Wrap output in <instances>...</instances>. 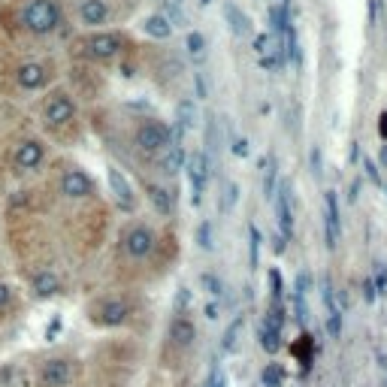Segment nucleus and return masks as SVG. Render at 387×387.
<instances>
[{
    "mask_svg": "<svg viewBox=\"0 0 387 387\" xmlns=\"http://www.w3.org/2000/svg\"><path fill=\"white\" fill-rule=\"evenodd\" d=\"M18 18H21V25H25V30L37 33V37H49V33L58 30L61 21H64L55 0H28V4L21 6Z\"/></svg>",
    "mask_w": 387,
    "mask_h": 387,
    "instance_id": "obj_1",
    "label": "nucleus"
},
{
    "mask_svg": "<svg viewBox=\"0 0 387 387\" xmlns=\"http://www.w3.org/2000/svg\"><path fill=\"white\" fill-rule=\"evenodd\" d=\"M76 375H79V366L73 357H45L40 360L37 366V384L40 387H73L76 384Z\"/></svg>",
    "mask_w": 387,
    "mask_h": 387,
    "instance_id": "obj_2",
    "label": "nucleus"
},
{
    "mask_svg": "<svg viewBox=\"0 0 387 387\" xmlns=\"http://www.w3.org/2000/svg\"><path fill=\"white\" fill-rule=\"evenodd\" d=\"M88 315H91V324H97V327H121L130 321L133 305L121 297H100L91 303Z\"/></svg>",
    "mask_w": 387,
    "mask_h": 387,
    "instance_id": "obj_3",
    "label": "nucleus"
},
{
    "mask_svg": "<svg viewBox=\"0 0 387 387\" xmlns=\"http://www.w3.org/2000/svg\"><path fill=\"white\" fill-rule=\"evenodd\" d=\"M121 248H124V254L133 260L149 257L155 252V233L145 224H130L128 230L121 233Z\"/></svg>",
    "mask_w": 387,
    "mask_h": 387,
    "instance_id": "obj_4",
    "label": "nucleus"
},
{
    "mask_svg": "<svg viewBox=\"0 0 387 387\" xmlns=\"http://www.w3.org/2000/svg\"><path fill=\"white\" fill-rule=\"evenodd\" d=\"M136 145H140L142 152H149V155H155V152H164L169 142H173V133H169V128L164 121H142L140 128H136Z\"/></svg>",
    "mask_w": 387,
    "mask_h": 387,
    "instance_id": "obj_5",
    "label": "nucleus"
},
{
    "mask_svg": "<svg viewBox=\"0 0 387 387\" xmlns=\"http://www.w3.org/2000/svg\"><path fill=\"white\" fill-rule=\"evenodd\" d=\"M73 116H76V103L67 91H55L43 106V118L49 128H64V124L73 121Z\"/></svg>",
    "mask_w": 387,
    "mask_h": 387,
    "instance_id": "obj_6",
    "label": "nucleus"
},
{
    "mask_svg": "<svg viewBox=\"0 0 387 387\" xmlns=\"http://www.w3.org/2000/svg\"><path fill=\"white\" fill-rule=\"evenodd\" d=\"M58 188H61V194L67 200H88L91 194H94V179H91L85 169H79V167H67L61 173Z\"/></svg>",
    "mask_w": 387,
    "mask_h": 387,
    "instance_id": "obj_7",
    "label": "nucleus"
},
{
    "mask_svg": "<svg viewBox=\"0 0 387 387\" xmlns=\"http://www.w3.org/2000/svg\"><path fill=\"white\" fill-rule=\"evenodd\" d=\"M118 52H121V37H118V33L100 30V33H91V37L85 40V55H88V58H94V61H112Z\"/></svg>",
    "mask_w": 387,
    "mask_h": 387,
    "instance_id": "obj_8",
    "label": "nucleus"
},
{
    "mask_svg": "<svg viewBox=\"0 0 387 387\" xmlns=\"http://www.w3.org/2000/svg\"><path fill=\"white\" fill-rule=\"evenodd\" d=\"M45 161V145L40 140H25L16 145L13 152V164L16 169H21V173H33V169H40Z\"/></svg>",
    "mask_w": 387,
    "mask_h": 387,
    "instance_id": "obj_9",
    "label": "nucleus"
},
{
    "mask_svg": "<svg viewBox=\"0 0 387 387\" xmlns=\"http://www.w3.org/2000/svg\"><path fill=\"white\" fill-rule=\"evenodd\" d=\"M45 82H49V70H45V64H40V61H25L16 70V85L21 91H43Z\"/></svg>",
    "mask_w": 387,
    "mask_h": 387,
    "instance_id": "obj_10",
    "label": "nucleus"
},
{
    "mask_svg": "<svg viewBox=\"0 0 387 387\" xmlns=\"http://www.w3.org/2000/svg\"><path fill=\"white\" fill-rule=\"evenodd\" d=\"M106 181H109V191H112V197H116V203L124 209V212H133L136 206V197H133V188H130V181L124 179V173L118 167H109L106 169Z\"/></svg>",
    "mask_w": 387,
    "mask_h": 387,
    "instance_id": "obj_11",
    "label": "nucleus"
},
{
    "mask_svg": "<svg viewBox=\"0 0 387 387\" xmlns=\"http://www.w3.org/2000/svg\"><path fill=\"white\" fill-rule=\"evenodd\" d=\"M212 173V164L206 152H194L188 157V179H191V188H194V203H200V194L206 188V179Z\"/></svg>",
    "mask_w": 387,
    "mask_h": 387,
    "instance_id": "obj_12",
    "label": "nucleus"
},
{
    "mask_svg": "<svg viewBox=\"0 0 387 387\" xmlns=\"http://www.w3.org/2000/svg\"><path fill=\"white\" fill-rule=\"evenodd\" d=\"M61 293V279L52 269H37L30 276V297L33 300H52Z\"/></svg>",
    "mask_w": 387,
    "mask_h": 387,
    "instance_id": "obj_13",
    "label": "nucleus"
},
{
    "mask_svg": "<svg viewBox=\"0 0 387 387\" xmlns=\"http://www.w3.org/2000/svg\"><path fill=\"white\" fill-rule=\"evenodd\" d=\"M79 21H82L85 28H100L109 21V6L106 0H82L79 4Z\"/></svg>",
    "mask_w": 387,
    "mask_h": 387,
    "instance_id": "obj_14",
    "label": "nucleus"
},
{
    "mask_svg": "<svg viewBox=\"0 0 387 387\" xmlns=\"http://www.w3.org/2000/svg\"><path fill=\"white\" fill-rule=\"evenodd\" d=\"M194 333H197V330H194V324L188 321V318H176L173 324H169V333H167V339H169V345H173L176 351H188L191 345H194Z\"/></svg>",
    "mask_w": 387,
    "mask_h": 387,
    "instance_id": "obj_15",
    "label": "nucleus"
},
{
    "mask_svg": "<svg viewBox=\"0 0 387 387\" xmlns=\"http://www.w3.org/2000/svg\"><path fill=\"white\" fill-rule=\"evenodd\" d=\"M142 33L152 40H169L173 37V25L167 21L164 13H152V16L142 18Z\"/></svg>",
    "mask_w": 387,
    "mask_h": 387,
    "instance_id": "obj_16",
    "label": "nucleus"
},
{
    "mask_svg": "<svg viewBox=\"0 0 387 387\" xmlns=\"http://www.w3.org/2000/svg\"><path fill=\"white\" fill-rule=\"evenodd\" d=\"M185 52H188V58H191L194 64H203V61H206V55H209L206 37H203L200 30H191L188 37H185Z\"/></svg>",
    "mask_w": 387,
    "mask_h": 387,
    "instance_id": "obj_17",
    "label": "nucleus"
},
{
    "mask_svg": "<svg viewBox=\"0 0 387 387\" xmlns=\"http://www.w3.org/2000/svg\"><path fill=\"white\" fill-rule=\"evenodd\" d=\"M224 18L230 21V30L236 33V37H245V33L252 30V21H248V16L236 4H224Z\"/></svg>",
    "mask_w": 387,
    "mask_h": 387,
    "instance_id": "obj_18",
    "label": "nucleus"
},
{
    "mask_svg": "<svg viewBox=\"0 0 387 387\" xmlns=\"http://www.w3.org/2000/svg\"><path fill=\"white\" fill-rule=\"evenodd\" d=\"M145 191H149L152 206H155L157 212H161V215H169V212H173V197H169V191H167V188H161V185H149Z\"/></svg>",
    "mask_w": 387,
    "mask_h": 387,
    "instance_id": "obj_19",
    "label": "nucleus"
},
{
    "mask_svg": "<svg viewBox=\"0 0 387 387\" xmlns=\"http://www.w3.org/2000/svg\"><path fill=\"white\" fill-rule=\"evenodd\" d=\"M167 149H169V152H167V157H164V173L173 176V173H179V169L185 167V149H181V142H169Z\"/></svg>",
    "mask_w": 387,
    "mask_h": 387,
    "instance_id": "obj_20",
    "label": "nucleus"
},
{
    "mask_svg": "<svg viewBox=\"0 0 387 387\" xmlns=\"http://www.w3.org/2000/svg\"><path fill=\"white\" fill-rule=\"evenodd\" d=\"M176 121L181 130H191L194 124H197V103H194V100H181L176 109Z\"/></svg>",
    "mask_w": 387,
    "mask_h": 387,
    "instance_id": "obj_21",
    "label": "nucleus"
},
{
    "mask_svg": "<svg viewBox=\"0 0 387 387\" xmlns=\"http://www.w3.org/2000/svg\"><path fill=\"white\" fill-rule=\"evenodd\" d=\"M254 52L264 58V55H279V40L276 33H260V37L254 40Z\"/></svg>",
    "mask_w": 387,
    "mask_h": 387,
    "instance_id": "obj_22",
    "label": "nucleus"
},
{
    "mask_svg": "<svg viewBox=\"0 0 387 387\" xmlns=\"http://www.w3.org/2000/svg\"><path fill=\"white\" fill-rule=\"evenodd\" d=\"M269 25L276 33H284L291 28V18H288V9L284 6H269Z\"/></svg>",
    "mask_w": 387,
    "mask_h": 387,
    "instance_id": "obj_23",
    "label": "nucleus"
},
{
    "mask_svg": "<svg viewBox=\"0 0 387 387\" xmlns=\"http://www.w3.org/2000/svg\"><path fill=\"white\" fill-rule=\"evenodd\" d=\"M9 305H16V288L0 279V315H6Z\"/></svg>",
    "mask_w": 387,
    "mask_h": 387,
    "instance_id": "obj_24",
    "label": "nucleus"
},
{
    "mask_svg": "<svg viewBox=\"0 0 387 387\" xmlns=\"http://www.w3.org/2000/svg\"><path fill=\"white\" fill-rule=\"evenodd\" d=\"M264 169H267V173H264V194H267V197H272V191H276V157H267V161H264Z\"/></svg>",
    "mask_w": 387,
    "mask_h": 387,
    "instance_id": "obj_25",
    "label": "nucleus"
},
{
    "mask_svg": "<svg viewBox=\"0 0 387 387\" xmlns=\"http://www.w3.org/2000/svg\"><path fill=\"white\" fill-rule=\"evenodd\" d=\"M61 330H64V318L61 315H52L49 327H45V342H55V336H58Z\"/></svg>",
    "mask_w": 387,
    "mask_h": 387,
    "instance_id": "obj_26",
    "label": "nucleus"
},
{
    "mask_svg": "<svg viewBox=\"0 0 387 387\" xmlns=\"http://www.w3.org/2000/svg\"><path fill=\"white\" fill-rule=\"evenodd\" d=\"M194 88H197V97L200 100L209 97V85H206V76H203V73H194Z\"/></svg>",
    "mask_w": 387,
    "mask_h": 387,
    "instance_id": "obj_27",
    "label": "nucleus"
},
{
    "mask_svg": "<svg viewBox=\"0 0 387 387\" xmlns=\"http://www.w3.org/2000/svg\"><path fill=\"white\" fill-rule=\"evenodd\" d=\"M281 64H284V61L279 58V55H264V58H260V70H269V73H272V70H279Z\"/></svg>",
    "mask_w": 387,
    "mask_h": 387,
    "instance_id": "obj_28",
    "label": "nucleus"
},
{
    "mask_svg": "<svg viewBox=\"0 0 387 387\" xmlns=\"http://www.w3.org/2000/svg\"><path fill=\"white\" fill-rule=\"evenodd\" d=\"M378 9H381V0H369V25L378 21Z\"/></svg>",
    "mask_w": 387,
    "mask_h": 387,
    "instance_id": "obj_29",
    "label": "nucleus"
},
{
    "mask_svg": "<svg viewBox=\"0 0 387 387\" xmlns=\"http://www.w3.org/2000/svg\"><path fill=\"white\" fill-rule=\"evenodd\" d=\"M236 203V185H227V194H224V209H230Z\"/></svg>",
    "mask_w": 387,
    "mask_h": 387,
    "instance_id": "obj_30",
    "label": "nucleus"
},
{
    "mask_svg": "<svg viewBox=\"0 0 387 387\" xmlns=\"http://www.w3.org/2000/svg\"><path fill=\"white\" fill-rule=\"evenodd\" d=\"M200 245L203 248H212V236H209V224L200 227Z\"/></svg>",
    "mask_w": 387,
    "mask_h": 387,
    "instance_id": "obj_31",
    "label": "nucleus"
},
{
    "mask_svg": "<svg viewBox=\"0 0 387 387\" xmlns=\"http://www.w3.org/2000/svg\"><path fill=\"white\" fill-rule=\"evenodd\" d=\"M363 167H366V173H369V179H372V181H378V179H381V176H378V167H375V164L369 161V157H366V161H363Z\"/></svg>",
    "mask_w": 387,
    "mask_h": 387,
    "instance_id": "obj_32",
    "label": "nucleus"
},
{
    "mask_svg": "<svg viewBox=\"0 0 387 387\" xmlns=\"http://www.w3.org/2000/svg\"><path fill=\"white\" fill-rule=\"evenodd\" d=\"M233 152H236L239 157H245V155H248V142H245V140H233Z\"/></svg>",
    "mask_w": 387,
    "mask_h": 387,
    "instance_id": "obj_33",
    "label": "nucleus"
},
{
    "mask_svg": "<svg viewBox=\"0 0 387 387\" xmlns=\"http://www.w3.org/2000/svg\"><path fill=\"white\" fill-rule=\"evenodd\" d=\"M312 167L315 173H321V149H312Z\"/></svg>",
    "mask_w": 387,
    "mask_h": 387,
    "instance_id": "obj_34",
    "label": "nucleus"
},
{
    "mask_svg": "<svg viewBox=\"0 0 387 387\" xmlns=\"http://www.w3.org/2000/svg\"><path fill=\"white\" fill-rule=\"evenodd\" d=\"M378 133L387 140V112H381V118H378Z\"/></svg>",
    "mask_w": 387,
    "mask_h": 387,
    "instance_id": "obj_35",
    "label": "nucleus"
},
{
    "mask_svg": "<svg viewBox=\"0 0 387 387\" xmlns=\"http://www.w3.org/2000/svg\"><path fill=\"white\" fill-rule=\"evenodd\" d=\"M381 164L387 167V145H384V149H381Z\"/></svg>",
    "mask_w": 387,
    "mask_h": 387,
    "instance_id": "obj_36",
    "label": "nucleus"
},
{
    "mask_svg": "<svg viewBox=\"0 0 387 387\" xmlns=\"http://www.w3.org/2000/svg\"><path fill=\"white\" fill-rule=\"evenodd\" d=\"M200 4H203V6H209V4H212V0H200Z\"/></svg>",
    "mask_w": 387,
    "mask_h": 387,
    "instance_id": "obj_37",
    "label": "nucleus"
},
{
    "mask_svg": "<svg viewBox=\"0 0 387 387\" xmlns=\"http://www.w3.org/2000/svg\"><path fill=\"white\" fill-rule=\"evenodd\" d=\"M173 4H181V0H173Z\"/></svg>",
    "mask_w": 387,
    "mask_h": 387,
    "instance_id": "obj_38",
    "label": "nucleus"
}]
</instances>
